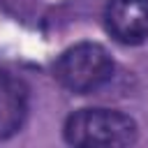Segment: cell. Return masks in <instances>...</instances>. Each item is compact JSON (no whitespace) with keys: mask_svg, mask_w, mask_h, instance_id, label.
<instances>
[{"mask_svg":"<svg viewBox=\"0 0 148 148\" xmlns=\"http://www.w3.org/2000/svg\"><path fill=\"white\" fill-rule=\"evenodd\" d=\"M65 141L81 148L97 146H130L136 141L139 130L134 118L113 109H81L65 120Z\"/></svg>","mask_w":148,"mask_h":148,"instance_id":"6da1fadb","label":"cell"},{"mask_svg":"<svg viewBox=\"0 0 148 148\" xmlns=\"http://www.w3.org/2000/svg\"><path fill=\"white\" fill-rule=\"evenodd\" d=\"M53 76L67 90L86 95L102 88L113 76V60L104 46L95 42H81L62 51L53 65Z\"/></svg>","mask_w":148,"mask_h":148,"instance_id":"7a4b0ae2","label":"cell"},{"mask_svg":"<svg viewBox=\"0 0 148 148\" xmlns=\"http://www.w3.org/2000/svg\"><path fill=\"white\" fill-rule=\"evenodd\" d=\"M104 23L120 44H141L148 39V0H109Z\"/></svg>","mask_w":148,"mask_h":148,"instance_id":"3957f363","label":"cell"},{"mask_svg":"<svg viewBox=\"0 0 148 148\" xmlns=\"http://www.w3.org/2000/svg\"><path fill=\"white\" fill-rule=\"evenodd\" d=\"M28 116V88L14 74L0 69V141L16 134Z\"/></svg>","mask_w":148,"mask_h":148,"instance_id":"277c9868","label":"cell"}]
</instances>
